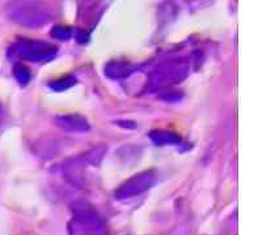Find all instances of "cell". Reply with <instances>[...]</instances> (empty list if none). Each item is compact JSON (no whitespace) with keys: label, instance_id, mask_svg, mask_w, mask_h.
I'll list each match as a JSON object with an SVG mask.
<instances>
[{"label":"cell","instance_id":"5b68a950","mask_svg":"<svg viewBox=\"0 0 254 235\" xmlns=\"http://www.w3.org/2000/svg\"><path fill=\"white\" fill-rule=\"evenodd\" d=\"M9 15L12 20H15L17 24L30 26V28L42 26L48 21V13L40 7V4H36L29 0L16 3L12 7Z\"/></svg>","mask_w":254,"mask_h":235},{"label":"cell","instance_id":"8992f818","mask_svg":"<svg viewBox=\"0 0 254 235\" xmlns=\"http://www.w3.org/2000/svg\"><path fill=\"white\" fill-rule=\"evenodd\" d=\"M55 124L67 132H87L91 130V124L83 115L68 114L55 116Z\"/></svg>","mask_w":254,"mask_h":235},{"label":"cell","instance_id":"8fae6325","mask_svg":"<svg viewBox=\"0 0 254 235\" xmlns=\"http://www.w3.org/2000/svg\"><path fill=\"white\" fill-rule=\"evenodd\" d=\"M51 36L58 41H68L69 38H72L73 29L65 25H55L51 30Z\"/></svg>","mask_w":254,"mask_h":235},{"label":"cell","instance_id":"3957f363","mask_svg":"<svg viewBox=\"0 0 254 235\" xmlns=\"http://www.w3.org/2000/svg\"><path fill=\"white\" fill-rule=\"evenodd\" d=\"M157 174L155 170H145L135 174L134 177L125 181L114 192L117 200H127L142 195L156 185Z\"/></svg>","mask_w":254,"mask_h":235},{"label":"cell","instance_id":"7c38bea8","mask_svg":"<svg viewBox=\"0 0 254 235\" xmlns=\"http://www.w3.org/2000/svg\"><path fill=\"white\" fill-rule=\"evenodd\" d=\"M89 154H91V157H92V150H91V152H89ZM91 157H89V158H91ZM88 162L92 163V162H93V161H92V159H88Z\"/></svg>","mask_w":254,"mask_h":235},{"label":"cell","instance_id":"7a4b0ae2","mask_svg":"<svg viewBox=\"0 0 254 235\" xmlns=\"http://www.w3.org/2000/svg\"><path fill=\"white\" fill-rule=\"evenodd\" d=\"M13 55L28 62L42 63L54 58L58 48L54 45L37 40H18L11 48Z\"/></svg>","mask_w":254,"mask_h":235},{"label":"cell","instance_id":"ba28073f","mask_svg":"<svg viewBox=\"0 0 254 235\" xmlns=\"http://www.w3.org/2000/svg\"><path fill=\"white\" fill-rule=\"evenodd\" d=\"M149 138L152 142L157 146H164V145H175L178 144L181 139L175 132L171 131H163V130H155L149 134Z\"/></svg>","mask_w":254,"mask_h":235},{"label":"cell","instance_id":"9c48e42d","mask_svg":"<svg viewBox=\"0 0 254 235\" xmlns=\"http://www.w3.org/2000/svg\"><path fill=\"white\" fill-rule=\"evenodd\" d=\"M75 84H76V77L73 76V75H65V76L61 77V79L50 81L49 87L55 92H63L69 89V88H72Z\"/></svg>","mask_w":254,"mask_h":235},{"label":"cell","instance_id":"4fadbf2b","mask_svg":"<svg viewBox=\"0 0 254 235\" xmlns=\"http://www.w3.org/2000/svg\"><path fill=\"white\" fill-rule=\"evenodd\" d=\"M0 118H1V109H0Z\"/></svg>","mask_w":254,"mask_h":235},{"label":"cell","instance_id":"52a82bcc","mask_svg":"<svg viewBox=\"0 0 254 235\" xmlns=\"http://www.w3.org/2000/svg\"><path fill=\"white\" fill-rule=\"evenodd\" d=\"M105 75L110 79H124V77L130 76L135 71V67L132 64L124 62H110L105 65Z\"/></svg>","mask_w":254,"mask_h":235},{"label":"cell","instance_id":"6da1fadb","mask_svg":"<svg viewBox=\"0 0 254 235\" xmlns=\"http://www.w3.org/2000/svg\"><path fill=\"white\" fill-rule=\"evenodd\" d=\"M108 230L106 221L95 206L83 200L72 204L69 235H108Z\"/></svg>","mask_w":254,"mask_h":235},{"label":"cell","instance_id":"277c9868","mask_svg":"<svg viewBox=\"0 0 254 235\" xmlns=\"http://www.w3.org/2000/svg\"><path fill=\"white\" fill-rule=\"evenodd\" d=\"M189 72V64L186 60L177 59L164 63L151 75V85L155 89L176 85L185 79Z\"/></svg>","mask_w":254,"mask_h":235},{"label":"cell","instance_id":"30bf717a","mask_svg":"<svg viewBox=\"0 0 254 235\" xmlns=\"http://www.w3.org/2000/svg\"><path fill=\"white\" fill-rule=\"evenodd\" d=\"M13 73H15V77L18 81V84L22 85V87L28 85V83H29L30 79H32V73H30L29 68L25 67L24 64H16L15 67H13Z\"/></svg>","mask_w":254,"mask_h":235}]
</instances>
